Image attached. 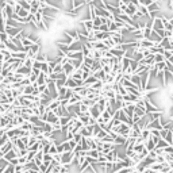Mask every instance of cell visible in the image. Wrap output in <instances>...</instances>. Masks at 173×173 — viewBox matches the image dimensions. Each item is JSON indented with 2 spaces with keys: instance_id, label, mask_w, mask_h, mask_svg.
Wrapping results in <instances>:
<instances>
[{
  "instance_id": "obj_1",
  "label": "cell",
  "mask_w": 173,
  "mask_h": 173,
  "mask_svg": "<svg viewBox=\"0 0 173 173\" xmlns=\"http://www.w3.org/2000/svg\"><path fill=\"white\" fill-rule=\"evenodd\" d=\"M74 151H65L61 153V165H72L74 158Z\"/></svg>"
},
{
  "instance_id": "obj_2",
  "label": "cell",
  "mask_w": 173,
  "mask_h": 173,
  "mask_svg": "<svg viewBox=\"0 0 173 173\" xmlns=\"http://www.w3.org/2000/svg\"><path fill=\"white\" fill-rule=\"evenodd\" d=\"M39 53H41V43H34V45L29 49V51H27V57L35 60L37 54H39Z\"/></svg>"
},
{
  "instance_id": "obj_3",
  "label": "cell",
  "mask_w": 173,
  "mask_h": 173,
  "mask_svg": "<svg viewBox=\"0 0 173 173\" xmlns=\"http://www.w3.org/2000/svg\"><path fill=\"white\" fill-rule=\"evenodd\" d=\"M23 30H25V29H23L22 26H20V27H7L6 32L10 35V38H15V37L18 35V34H20Z\"/></svg>"
},
{
  "instance_id": "obj_4",
  "label": "cell",
  "mask_w": 173,
  "mask_h": 173,
  "mask_svg": "<svg viewBox=\"0 0 173 173\" xmlns=\"http://www.w3.org/2000/svg\"><path fill=\"white\" fill-rule=\"evenodd\" d=\"M153 30H154V31H158V30H165L161 15H160V16H157V18H154V19H153Z\"/></svg>"
},
{
  "instance_id": "obj_5",
  "label": "cell",
  "mask_w": 173,
  "mask_h": 173,
  "mask_svg": "<svg viewBox=\"0 0 173 173\" xmlns=\"http://www.w3.org/2000/svg\"><path fill=\"white\" fill-rule=\"evenodd\" d=\"M89 115L92 116L93 119H97L100 118V115H102V111L99 110V107H97V104H95V106L89 107Z\"/></svg>"
},
{
  "instance_id": "obj_6",
  "label": "cell",
  "mask_w": 173,
  "mask_h": 173,
  "mask_svg": "<svg viewBox=\"0 0 173 173\" xmlns=\"http://www.w3.org/2000/svg\"><path fill=\"white\" fill-rule=\"evenodd\" d=\"M30 122H31L34 126H39V127H43V126H45V122H43V120L41 119V116H38V115L30 116Z\"/></svg>"
},
{
  "instance_id": "obj_7",
  "label": "cell",
  "mask_w": 173,
  "mask_h": 173,
  "mask_svg": "<svg viewBox=\"0 0 173 173\" xmlns=\"http://www.w3.org/2000/svg\"><path fill=\"white\" fill-rule=\"evenodd\" d=\"M18 151H19V149L14 146L12 150H10L7 154H4V158H6V160L8 161V162H10V161L12 160V158H16V157H18Z\"/></svg>"
},
{
  "instance_id": "obj_8",
  "label": "cell",
  "mask_w": 173,
  "mask_h": 173,
  "mask_svg": "<svg viewBox=\"0 0 173 173\" xmlns=\"http://www.w3.org/2000/svg\"><path fill=\"white\" fill-rule=\"evenodd\" d=\"M60 106H61V99H53L50 102V104L46 107V111H54V110L58 108Z\"/></svg>"
},
{
  "instance_id": "obj_9",
  "label": "cell",
  "mask_w": 173,
  "mask_h": 173,
  "mask_svg": "<svg viewBox=\"0 0 173 173\" xmlns=\"http://www.w3.org/2000/svg\"><path fill=\"white\" fill-rule=\"evenodd\" d=\"M83 49V42L81 41H74L73 43L69 45V51H81Z\"/></svg>"
},
{
  "instance_id": "obj_10",
  "label": "cell",
  "mask_w": 173,
  "mask_h": 173,
  "mask_svg": "<svg viewBox=\"0 0 173 173\" xmlns=\"http://www.w3.org/2000/svg\"><path fill=\"white\" fill-rule=\"evenodd\" d=\"M149 39L153 42L154 45H160V42L162 41V38L158 35V32H157V31H154V30L151 31V34H150V37H149Z\"/></svg>"
},
{
  "instance_id": "obj_11",
  "label": "cell",
  "mask_w": 173,
  "mask_h": 173,
  "mask_svg": "<svg viewBox=\"0 0 173 173\" xmlns=\"http://www.w3.org/2000/svg\"><path fill=\"white\" fill-rule=\"evenodd\" d=\"M69 60H71V58H69ZM74 71H76V69H74V66L72 65V62H68L66 65H64V73L66 74L68 77H71Z\"/></svg>"
},
{
  "instance_id": "obj_12",
  "label": "cell",
  "mask_w": 173,
  "mask_h": 173,
  "mask_svg": "<svg viewBox=\"0 0 173 173\" xmlns=\"http://www.w3.org/2000/svg\"><path fill=\"white\" fill-rule=\"evenodd\" d=\"M130 62H131V60H130V58H127V57L120 58V65H122V72H123V73H125L128 68H130Z\"/></svg>"
},
{
  "instance_id": "obj_13",
  "label": "cell",
  "mask_w": 173,
  "mask_h": 173,
  "mask_svg": "<svg viewBox=\"0 0 173 173\" xmlns=\"http://www.w3.org/2000/svg\"><path fill=\"white\" fill-rule=\"evenodd\" d=\"M4 45H6V49H7V50H10L11 53H18V51H20V50H19V48H18V46L15 45V43H12L11 41L6 42Z\"/></svg>"
},
{
  "instance_id": "obj_14",
  "label": "cell",
  "mask_w": 173,
  "mask_h": 173,
  "mask_svg": "<svg viewBox=\"0 0 173 173\" xmlns=\"http://www.w3.org/2000/svg\"><path fill=\"white\" fill-rule=\"evenodd\" d=\"M65 86H66V88H69V89H76L79 85H77V83L73 80V79H72V77H68L66 81H65Z\"/></svg>"
},
{
  "instance_id": "obj_15",
  "label": "cell",
  "mask_w": 173,
  "mask_h": 173,
  "mask_svg": "<svg viewBox=\"0 0 173 173\" xmlns=\"http://www.w3.org/2000/svg\"><path fill=\"white\" fill-rule=\"evenodd\" d=\"M93 76L96 77V80L103 81V83H104V81H106V76H107V73H106L104 71H103V68H102V69H100V71H97L96 73H93Z\"/></svg>"
},
{
  "instance_id": "obj_16",
  "label": "cell",
  "mask_w": 173,
  "mask_h": 173,
  "mask_svg": "<svg viewBox=\"0 0 173 173\" xmlns=\"http://www.w3.org/2000/svg\"><path fill=\"white\" fill-rule=\"evenodd\" d=\"M79 133L83 135V138H91V137H92V131H91L86 126H83V127L80 128V131H79Z\"/></svg>"
},
{
  "instance_id": "obj_17",
  "label": "cell",
  "mask_w": 173,
  "mask_h": 173,
  "mask_svg": "<svg viewBox=\"0 0 173 173\" xmlns=\"http://www.w3.org/2000/svg\"><path fill=\"white\" fill-rule=\"evenodd\" d=\"M12 148H14V143L10 141L8 143H6L4 146H1V148H0V153H1V154L4 156V154H7L10 150H12Z\"/></svg>"
},
{
  "instance_id": "obj_18",
  "label": "cell",
  "mask_w": 173,
  "mask_h": 173,
  "mask_svg": "<svg viewBox=\"0 0 173 173\" xmlns=\"http://www.w3.org/2000/svg\"><path fill=\"white\" fill-rule=\"evenodd\" d=\"M100 118H102V120L104 122V125L107 126V123H108L110 120L112 119V115H111V114H110V112L106 110V111H103V112H102V115H100Z\"/></svg>"
},
{
  "instance_id": "obj_19",
  "label": "cell",
  "mask_w": 173,
  "mask_h": 173,
  "mask_svg": "<svg viewBox=\"0 0 173 173\" xmlns=\"http://www.w3.org/2000/svg\"><path fill=\"white\" fill-rule=\"evenodd\" d=\"M96 81H97V80H96V77L93 76V74H91V76L88 77V79H86L85 81H84L83 85H84V86H86V88H89V86H92L93 84L96 83Z\"/></svg>"
},
{
  "instance_id": "obj_20",
  "label": "cell",
  "mask_w": 173,
  "mask_h": 173,
  "mask_svg": "<svg viewBox=\"0 0 173 173\" xmlns=\"http://www.w3.org/2000/svg\"><path fill=\"white\" fill-rule=\"evenodd\" d=\"M41 72H42V73H45L46 76H49L50 73H53V72H51V69H50V66H49V62L48 61H46V62H42Z\"/></svg>"
},
{
  "instance_id": "obj_21",
  "label": "cell",
  "mask_w": 173,
  "mask_h": 173,
  "mask_svg": "<svg viewBox=\"0 0 173 173\" xmlns=\"http://www.w3.org/2000/svg\"><path fill=\"white\" fill-rule=\"evenodd\" d=\"M16 73H20V74H23V76H27L29 77L30 76V73H31V69L30 68H27V66H25V65H22V66L16 71Z\"/></svg>"
},
{
  "instance_id": "obj_22",
  "label": "cell",
  "mask_w": 173,
  "mask_h": 173,
  "mask_svg": "<svg viewBox=\"0 0 173 173\" xmlns=\"http://www.w3.org/2000/svg\"><path fill=\"white\" fill-rule=\"evenodd\" d=\"M134 114H135V115H138L139 118H143V116H146V115H148V112H146V110L139 108V107H137V106H135V108H134Z\"/></svg>"
},
{
  "instance_id": "obj_23",
  "label": "cell",
  "mask_w": 173,
  "mask_h": 173,
  "mask_svg": "<svg viewBox=\"0 0 173 173\" xmlns=\"http://www.w3.org/2000/svg\"><path fill=\"white\" fill-rule=\"evenodd\" d=\"M103 68V65H102V62L100 61H95V64L92 65V68H91V74H93V73H96L97 71H100Z\"/></svg>"
},
{
  "instance_id": "obj_24",
  "label": "cell",
  "mask_w": 173,
  "mask_h": 173,
  "mask_svg": "<svg viewBox=\"0 0 173 173\" xmlns=\"http://www.w3.org/2000/svg\"><path fill=\"white\" fill-rule=\"evenodd\" d=\"M20 42H22V46H23V48H27V49H29V48H31V46L34 45V42H32L31 39L29 38V37H26V38H23Z\"/></svg>"
},
{
  "instance_id": "obj_25",
  "label": "cell",
  "mask_w": 173,
  "mask_h": 173,
  "mask_svg": "<svg viewBox=\"0 0 173 173\" xmlns=\"http://www.w3.org/2000/svg\"><path fill=\"white\" fill-rule=\"evenodd\" d=\"M150 135H151V131H150V130H149L148 127H146V128H143V130H142L141 138H142V139H143L145 142H146V141H148V139H149V138H150Z\"/></svg>"
},
{
  "instance_id": "obj_26",
  "label": "cell",
  "mask_w": 173,
  "mask_h": 173,
  "mask_svg": "<svg viewBox=\"0 0 173 173\" xmlns=\"http://www.w3.org/2000/svg\"><path fill=\"white\" fill-rule=\"evenodd\" d=\"M80 145H81V149H83L84 151H89L91 150V146H89V143H88V139H86V138H83V139H81Z\"/></svg>"
},
{
  "instance_id": "obj_27",
  "label": "cell",
  "mask_w": 173,
  "mask_h": 173,
  "mask_svg": "<svg viewBox=\"0 0 173 173\" xmlns=\"http://www.w3.org/2000/svg\"><path fill=\"white\" fill-rule=\"evenodd\" d=\"M145 146H146V149H148L149 151H153L154 149H156V143L153 142V139H151V138H149L148 141L145 142Z\"/></svg>"
},
{
  "instance_id": "obj_28",
  "label": "cell",
  "mask_w": 173,
  "mask_h": 173,
  "mask_svg": "<svg viewBox=\"0 0 173 173\" xmlns=\"http://www.w3.org/2000/svg\"><path fill=\"white\" fill-rule=\"evenodd\" d=\"M66 91H68V88L66 86H58L57 88V93H58V97H60V99H64L65 97V93H66Z\"/></svg>"
},
{
  "instance_id": "obj_29",
  "label": "cell",
  "mask_w": 173,
  "mask_h": 173,
  "mask_svg": "<svg viewBox=\"0 0 173 173\" xmlns=\"http://www.w3.org/2000/svg\"><path fill=\"white\" fill-rule=\"evenodd\" d=\"M32 126H34V125H32V123H31V122H30V120H26V122H25V123H23V125H22V126H20V128H22L23 131H31V128H32Z\"/></svg>"
},
{
  "instance_id": "obj_30",
  "label": "cell",
  "mask_w": 173,
  "mask_h": 173,
  "mask_svg": "<svg viewBox=\"0 0 173 173\" xmlns=\"http://www.w3.org/2000/svg\"><path fill=\"white\" fill-rule=\"evenodd\" d=\"M86 156H88V157H91V158H95V160H97V158L100 157V153L97 150H92V149H91L89 151H86Z\"/></svg>"
},
{
  "instance_id": "obj_31",
  "label": "cell",
  "mask_w": 173,
  "mask_h": 173,
  "mask_svg": "<svg viewBox=\"0 0 173 173\" xmlns=\"http://www.w3.org/2000/svg\"><path fill=\"white\" fill-rule=\"evenodd\" d=\"M157 80L160 81L161 85L165 86V73H164V71H161V72H158L157 73Z\"/></svg>"
},
{
  "instance_id": "obj_32",
  "label": "cell",
  "mask_w": 173,
  "mask_h": 173,
  "mask_svg": "<svg viewBox=\"0 0 173 173\" xmlns=\"http://www.w3.org/2000/svg\"><path fill=\"white\" fill-rule=\"evenodd\" d=\"M89 167H91V164L86 161V157H85V161H84V162L81 164L80 167H79V170H80V173H83V172H85V170L88 169Z\"/></svg>"
},
{
  "instance_id": "obj_33",
  "label": "cell",
  "mask_w": 173,
  "mask_h": 173,
  "mask_svg": "<svg viewBox=\"0 0 173 173\" xmlns=\"http://www.w3.org/2000/svg\"><path fill=\"white\" fill-rule=\"evenodd\" d=\"M10 141H11V139H10V137L7 135V133L4 135H1V137H0V148H1V146H4L6 143H8Z\"/></svg>"
},
{
  "instance_id": "obj_34",
  "label": "cell",
  "mask_w": 173,
  "mask_h": 173,
  "mask_svg": "<svg viewBox=\"0 0 173 173\" xmlns=\"http://www.w3.org/2000/svg\"><path fill=\"white\" fill-rule=\"evenodd\" d=\"M83 62H84V65H86V66H89V68H92V65H93V64H95V60H93V58H92V57H84Z\"/></svg>"
},
{
  "instance_id": "obj_35",
  "label": "cell",
  "mask_w": 173,
  "mask_h": 173,
  "mask_svg": "<svg viewBox=\"0 0 173 173\" xmlns=\"http://www.w3.org/2000/svg\"><path fill=\"white\" fill-rule=\"evenodd\" d=\"M103 85H104V83H103V81H99V80H97L96 83L93 84L92 86H89V88H92V89H96V91H102V89H103Z\"/></svg>"
},
{
  "instance_id": "obj_36",
  "label": "cell",
  "mask_w": 173,
  "mask_h": 173,
  "mask_svg": "<svg viewBox=\"0 0 173 173\" xmlns=\"http://www.w3.org/2000/svg\"><path fill=\"white\" fill-rule=\"evenodd\" d=\"M138 66H139L138 61H135V60H131V62H130V71H131L133 73H135V72H137Z\"/></svg>"
},
{
  "instance_id": "obj_37",
  "label": "cell",
  "mask_w": 173,
  "mask_h": 173,
  "mask_svg": "<svg viewBox=\"0 0 173 173\" xmlns=\"http://www.w3.org/2000/svg\"><path fill=\"white\" fill-rule=\"evenodd\" d=\"M114 167H115V162H107L104 172H106V173H112V172H114Z\"/></svg>"
},
{
  "instance_id": "obj_38",
  "label": "cell",
  "mask_w": 173,
  "mask_h": 173,
  "mask_svg": "<svg viewBox=\"0 0 173 173\" xmlns=\"http://www.w3.org/2000/svg\"><path fill=\"white\" fill-rule=\"evenodd\" d=\"M167 146H168V142L165 139H160L157 142V145H156V149H165Z\"/></svg>"
},
{
  "instance_id": "obj_39",
  "label": "cell",
  "mask_w": 173,
  "mask_h": 173,
  "mask_svg": "<svg viewBox=\"0 0 173 173\" xmlns=\"http://www.w3.org/2000/svg\"><path fill=\"white\" fill-rule=\"evenodd\" d=\"M35 61H38V62H46L48 61V57H46L45 54H42V53H39V54H37V57H35Z\"/></svg>"
},
{
  "instance_id": "obj_40",
  "label": "cell",
  "mask_w": 173,
  "mask_h": 173,
  "mask_svg": "<svg viewBox=\"0 0 173 173\" xmlns=\"http://www.w3.org/2000/svg\"><path fill=\"white\" fill-rule=\"evenodd\" d=\"M69 122H71V116H61V118H60V123H61V126L69 125Z\"/></svg>"
},
{
  "instance_id": "obj_41",
  "label": "cell",
  "mask_w": 173,
  "mask_h": 173,
  "mask_svg": "<svg viewBox=\"0 0 173 173\" xmlns=\"http://www.w3.org/2000/svg\"><path fill=\"white\" fill-rule=\"evenodd\" d=\"M10 35L7 34V32H0V41L3 42V43H6V42H8L10 41Z\"/></svg>"
},
{
  "instance_id": "obj_42",
  "label": "cell",
  "mask_w": 173,
  "mask_h": 173,
  "mask_svg": "<svg viewBox=\"0 0 173 173\" xmlns=\"http://www.w3.org/2000/svg\"><path fill=\"white\" fill-rule=\"evenodd\" d=\"M18 15H19L20 18H25V19H27V18L30 16V12H29L27 10H25V8H22V10L18 12Z\"/></svg>"
},
{
  "instance_id": "obj_43",
  "label": "cell",
  "mask_w": 173,
  "mask_h": 173,
  "mask_svg": "<svg viewBox=\"0 0 173 173\" xmlns=\"http://www.w3.org/2000/svg\"><path fill=\"white\" fill-rule=\"evenodd\" d=\"M154 61H156V64H158V62H164L167 60H165L164 54H154Z\"/></svg>"
},
{
  "instance_id": "obj_44",
  "label": "cell",
  "mask_w": 173,
  "mask_h": 173,
  "mask_svg": "<svg viewBox=\"0 0 173 173\" xmlns=\"http://www.w3.org/2000/svg\"><path fill=\"white\" fill-rule=\"evenodd\" d=\"M156 66H157V71H158V72L165 71V69H167V61H164V62H158V64H156Z\"/></svg>"
},
{
  "instance_id": "obj_45",
  "label": "cell",
  "mask_w": 173,
  "mask_h": 173,
  "mask_svg": "<svg viewBox=\"0 0 173 173\" xmlns=\"http://www.w3.org/2000/svg\"><path fill=\"white\" fill-rule=\"evenodd\" d=\"M34 86L32 85H27V86H25V95H32L34 93Z\"/></svg>"
},
{
  "instance_id": "obj_46",
  "label": "cell",
  "mask_w": 173,
  "mask_h": 173,
  "mask_svg": "<svg viewBox=\"0 0 173 173\" xmlns=\"http://www.w3.org/2000/svg\"><path fill=\"white\" fill-rule=\"evenodd\" d=\"M53 72H54V73H62V72H64V66H62V65L60 64V62H58V64L54 66Z\"/></svg>"
},
{
  "instance_id": "obj_47",
  "label": "cell",
  "mask_w": 173,
  "mask_h": 173,
  "mask_svg": "<svg viewBox=\"0 0 173 173\" xmlns=\"http://www.w3.org/2000/svg\"><path fill=\"white\" fill-rule=\"evenodd\" d=\"M6 29H7L6 20L3 18H0V32H6Z\"/></svg>"
},
{
  "instance_id": "obj_48",
  "label": "cell",
  "mask_w": 173,
  "mask_h": 173,
  "mask_svg": "<svg viewBox=\"0 0 173 173\" xmlns=\"http://www.w3.org/2000/svg\"><path fill=\"white\" fill-rule=\"evenodd\" d=\"M108 137V133L106 131V130H102V131L97 134V137H93V138H97V139H103V138H106Z\"/></svg>"
},
{
  "instance_id": "obj_49",
  "label": "cell",
  "mask_w": 173,
  "mask_h": 173,
  "mask_svg": "<svg viewBox=\"0 0 173 173\" xmlns=\"http://www.w3.org/2000/svg\"><path fill=\"white\" fill-rule=\"evenodd\" d=\"M4 173H16L15 172V167H14V165H11V164H8V167L6 168Z\"/></svg>"
},
{
  "instance_id": "obj_50",
  "label": "cell",
  "mask_w": 173,
  "mask_h": 173,
  "mask_svg": "<svg viewBox=\"0 0 173 173\" xmlns=\"http://www.w3.org/2000/svg\"><path fill=\"white\" fill-rule=\"evenodd\" d=\"M37 142H38L37 137L31 135V137H30V139H29V143H27V148H29V146H32V145H34V143H37Z\"/></svg>"
},
{
  "instance_id": "obj_51",
  "label": "cell",
  "mask_w": 173,
  "mask_h": 173,
  "mask_svg": "<svg viewBox=\"0 0 173 173\" xmlns=\"http://www.w3.org/2000/svg\"><path fill=\"white\" fill-rule=\"evenodd\" d=\"M37 156V151H29V154H27V161H34V158H35Z\"/></svg>"
},
{
  "instance_id": "obj_52",
  "label": "cell",
  "mask_w": 173,
  "mask_h": 173,
  "mask_svg": "<svg viewBox=\"0 0 173 173\" xmlns=\"http://www.w3.org/2000/svg\"><path fill=\"white\" fill-rule=\"evenodd\" d=\"M103 71L106 72L107 74H110L111 73V71H112V66L110 64H107V65H103Z\"/></svg>"
},
{
  "instance_id": "obj_53",
  "label": "cell",
  "mask_w": 173,
  "mask_h": 173,
  "mask_svg": "<svg viewBox=\"0 0 173 173\" xmlns=\"http://www.w3.org/2000/svg\"><path fill=\"white\" fill-rule=\"evenodd\" d=\"M29 79H30V81H31V84H34V83H37V80H38V76H37V74H34L31 72V73H30V76H29Z\"/></svg>"
},
{
  "instance_id": "obj_54",
  "label": "cell",
  "mask_w": 173,
  "mask_h": 173,
  "mask_svg": "<svg viewBox=\"0 0 173 173\" xmlns=\"http://www.w3.org/2000/svg\"><path fill=\"white\" fill-rule=\"evenodd\" d=\"M81 139H83V135H81L80 133H76V134H74L73 141H76L77 143H80V142H81Z\"/></svg>"
},
{
  "instance_id": "obj_55",
  "label": "cell",
  "mask_w": 173,
  "mask_h": 173,
  "mask_svg": "<svg viewBox=\"0 0 173 173\" xmlns=\"http://www.w3.org/2000/svg\"><path fill=\"white\" fill-rule=\"evenodd\" d=\"M173 56L172 50H165L164 51V57H165V60H170V57Z\"/></svg>"
},
{
  "instance_id": "obj_56",
  "label": "cell",
  "mask_w": 173,
  "mask_h": 173,
  "mask_svg": "<svg viewBox=\"0 0 173 173\" xmlns=\"http://www.w3.org/2000/svg\"><path fill=\"white\" fill-rule=\"evenodd\" d=\"M151 3H153V0H139V4H142V6H146V7H149Z\"/></svg>"
},
{
  "instance_id": "obj_57",
  "label": "cell",
  "mask_w": 173,
  "mask_h": 173,
  "mask_svg": "<svg viewBox=\"0 0 173 173\" xmlns=\"http://www.w3.org/2000/svg\"><path fill=\"white\" fill-rule=\"evenodd\" d=\"M10 164H11V165H14V167H16V165L19 164V162H18V157H16V158H12V160L10 161Z\"/></svg>"
},
{
  "instance_id": "obj_58",
  "label": "cell",
  "mask_w": 173,
  "mask_h": 173,
  "mask_svg": "<svg viewBox=\"0 0 173 173\" xmlns=\"http://www.w3.org/2000/svg\"><path fill=\"white\" fill-rule=\"evenodd\" d=\"M141 173H154V170H151L150 168H145V169L142 170Z\"/></svg>"
},
{
  "instance_id": "obj_59",
  "label": "cell",
  "mask_w": 173,
  "mask_h": 173,
  "mask_svg": "<svg viewBox=\"0 0 173 173\" xmlns=\"http://www.w3.org/2000/svg\"><path fill=\"white\" fill-rule=\"evenodd\" d=\"M3 49H6V45H4L3 42L0 41V50H3Z\"/></svg>"
},
{
  "instance_id": "obj_60",
  "label": "cell",
  "mask_w": 173,
  "mask_h": 173,
  "mask_svg": "<svg viewBox=\"0 0 173 173\" xmlns=\"http://www.w3.org/2000/svg\"><path fill=\"white\" fill-rule=\"evenodd\" d=\"M7 168V167H6ZM6 168H1V169H0V173H4V170H6Z\"/></svg>"
},
{
  "instance_id": "obj_61",
  "label": "cell",
  "mask_w": 173,
  "mask_h": 173,
  "mask_svg": "<svg viewBox=\"0 0 173 173\" xmlns=\"http://www.w3.org/2000/svg\"><path fill=\"white\" fill-rule=\"evenodd\" d=\"M154 173H161V172H154Z\"/></svg>"
},
{
  "instance_id": "obj_62",
  "label": "cell",
  "mask_w": 173,
  "mask_h": 173,
  "mask_svg": "<svg viewBox=\"0 0 173 173\" xmlns=\"http://www.w3.org/2000/svg\"><path fill=\"white\" fill-rule=\"evenodd\" d=\"M0 85H1V81H0Z\"/></svg>"
},
{
  "instance_id": "obj_63",
  "label": "cell",
  "mask_w": 173,
  "mask_h": 173,
  "mask_svg": "<svg viewBox=\"0 0 173 173\" xmlns=\"http://www.w3.org/2000/svg\"><path fill=\"white\" fill-rule=\"evenodd\" d=\"M0 18H1V14H0Z\"/></svg>"
},
{
  "instance_id": "obj_64",
  "label": "cell",
  "mask_w": 173,
  "mask_h": 173,
  "mask_svg": "<svg viewBox=\"0 0 173 173\" xmlns=\"http://www.w3.org/2000/svg\"><path fill=\"white\" fill-rule=\"evenodd\" d=\"M172 173H173V169H172Z\"/></svg>"
}]
</instances>
